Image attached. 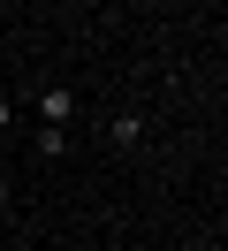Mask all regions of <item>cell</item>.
<instances>
[{"label":"cell","instance_id":"3","mask_svg":"<svg viewBox=\"0 0 228 251\" xmlns=\"http://www.w3.org/2000/svg\"><path fill=\"white\" fill-rule=\"evenodd\" d=\"M38 152H46V160H61V152H69V129H46V122H38Z\"/></svg>","mask_w":228,"mask_h":251},{"label":"cell","instance_id":"5","mask_svg":"<svg viewBox=\"0 0 228 251\" xmlns=\"http://www.w3.org/2000/svg\"><path fill=\"white\" fill-rule=\"evenodd\" d=\"M8 198H15V190H8V175H0V205H8Z\"/></svg>","mask_w":228,"mask_h":251},{"label":"cell","instance_id":"4","mask_svg":"<svg viewBox=\"0 0 228 251\" xmlns=\"http://www.w3.org/2000/svg\"><path fill=\"white\" fill-rule=\"evenodd\" d=\"M8 122H15V99H0V129H8Z\"/></svg>","mask_w":228,"mask_h":251},{"label":"cell","instance_id":"1","mask_svg":"<svg viewBox=\"0 0 228 251\" xmlns=\"http://www.w3.org/2000/svg\"><path fill=\"white\" fill-rule=\"evenodd\" d=\"M38 122L46 129H69L76 122V92H69V84H46V92H38Z\"/></svg>","mask_w":228,"mask_h":251},{"label":"cell","instance_id":"2","mask_svg":"<svg viewBox=\"0 0 228 251\" xmlns=\"http://www.w3.org/2000/svg\"><path fill=\"white\" fill-rule=\"evenodd\" d=\"M106 137H114L122 152H137V145H145V114H137V107H122L114 122H106Z\"/></svg>","mask_w":228,"mask_h":251},{"label":"cell","instance_id":"6","mask_svg":"<svg viewBox=\"0 0 228 251\" xmlns=\"http://www.w3.org/2000/svg\"><path fill=\"white\" fill-rule=\"evenodd\" d=\"M145 8H175V0H145Z\"/></svg>","mask_w":228,"mask_h":251}]
</instances>
